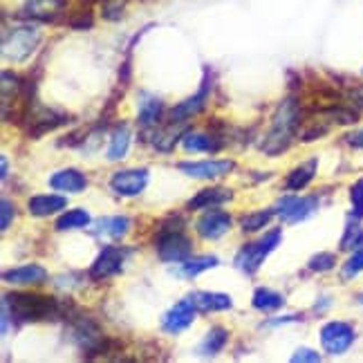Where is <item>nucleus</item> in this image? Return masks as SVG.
Listing matches in <instances>:
<instances>
[{
	"label": "nucleus",
	"instance_id": "obj_1",
	"mask_svg": "<svg viewBox=\"0 0 363 363\" xmlns=\"http://www.w3.org/2000/svg\"><path fill=\"white\" fill-rule=\"evenodd\" d=\"M74 305L67 298L30 294V291H13L3 296V334L9 330V318L16 320H54L69 318Z\"/></svg>",
	"mask_w": 363,
	"mask_h": 363
},
{
	"label": "nucleus",
	"instance_id": "obj_2",
	"mask_svg": "<svg viewBox=\"0 0 363 363\" xmlns=\"http://www.w3.org/2000/svg\"><path fill=\"white\" fill-rule=\"evenodd\" d=\"M301 125H303V104L296 96H287V99L278 104L276 113L272 117L269 130L260 142V150L267 157H278L281 152L289 148L291 142H294Z\"/></svg>",
	"mask_w": 363,
	"mask_h": 363
},
{
	"label": "nucleus",
	"instance_id": "obj_3",
	"mask_svg": "<svg viewBox=\"0 0 363 363\" xmlns=\"http://www.w3.org/2000/svg\"><path fill=\"white\" fill-rule=\"evenodd\" d=\"M67 121H69L67 113L36 104V96H32L23 108V125H25L27 137H32V139H40L48 133H54Z\"/></svg>",
	"mask_w": 363,
	"mask_h": 363
},
{
	"label": "nucleus",
	"instance_id": "obj_4",
	"mask_svg": "<svg viewBox=\"0 0 363 363\" xmlns=\"http://www.w3.org/2000/svg\"><path fill=\"white\" fill-rule=\"evenodd\" d=\"M283 240V231L281 229H272L262 235L260 240L256 242H249L245 245L238 254H235V267H238L242 274L247 276H254L260 267H262V262L267 260V256L272 254V251L281 245Z\"/></svg>",
	"mask_w": 363,
	"mask_h": 363
},
{
	"label": "nucleus",
	"instance_id": "obj_5",
	"mask_svg": "<svg viewBox=\"0 0 363 363\" xmlns=\"http://www.w3.org/2000/svg\"><path fill=\"white\" fill-rule=\"evenodd\" d=\"M40 45V32L32 25L13 27L3 36V59L11 63H23L32 57Z\"/></svg>",
	"mask_w": 363,
	"mask_h": 363
},
{
	"label": "nucleus",
	"instance_id": "obj_6",
	"mask_svg": "<svg viewBox=\"0 0 363 363\" xmlns=\"http://www.w3.org/2000/svg\"><path fill=\"white\" fill-rule=\"evenodd\" d=\"M155 247L162 262H184L193 256V242L184 231L155 233Z\"/></svg>",
	"mask_w": 363,
	"mask_h": 363
},
{
	"label": "nucleus",
	"instance_id": "obj_7",
	"mask_svg": "<svg viewBox=\"0 0 363 363\" xmlns=\"http://www.w3.org/2000/svg\"><path fill=\"white\" fill-rule=\"evenodd\" d=\"M133 254L130 249L125 247H119V245H106L99 256L94 258L92 267H90V278L92 281H108V278L117 276L121 269L125 260H128V256Z\"/></svg>",
	"mask_w": 363,
	"mask_h": 363
},
{
	"label": "nucleus",
	"instance_id": "obj_8",
	"mask_svg": "<svg viewBox=\"0 0 363 363\" xmlns=\"http://www.w3.org/2000/svg\"><path fill=\"white\" fill-rule=\"evenodd\" d=\"M354 328L345 320H330L323 328H320V345L323 350L332 357L345 354L354 343Z\"/></svg>",
	"mask_w": 363,
	"mask_h": 363
},
{
	"label": "nucleus",
	"instance_id": "obj_9",
	"mask_svg": "<svg viewBox=\"0 0 363 363\" xmlns=\"http://www.w3.org/2000/svg\"><path fill=\"white\" fill-rule=\"evenodd\" d=\"M148 179H150L148 169H121L110 175L108 186L119 198H137L148 186Z\"/></svg>",
	"mask_w": 363,
	"mask_h": 363
},
{
	"label": "nucleus",
	"instance_id": "obj_10",
	"mask_svg": "<svg viewBox=\"0 0 363 363\" xmlns=\"http://www.w3.org/2000/svg\"><path fill=\"white\" fill-rule=\"evenodd\" d=\"M211 88H213V77L204 72V79L200 83V90L195 92L193 96H189V99L179 101L177 106H173L169 110V121H177V123H189L191 117L200 115L202 110L206 108V101L208 96H211Z\"/></svg>",
	"mask_w": 363,
	"mask_h": 363
},
{
	"label": "nucleus",
	"instance_id": "obj_11",
	"mask_svg": "<svg viewBox=\"0 0 363 363\" xmlns=\"http://www.w3.org/2000/svg\"><path fill=\"white\" fill-rule=\"evenodd\" d=\"M318 206V200L314 195H285L281 202L276 204V216L281 218L285 225H296L310 218Z\"/></svg>",
	"mask_w": 363,
	"mask_h": 363
},
{
	"label": "nucleus",
	"instance_id": "obj_12",
	"mask_svg": "<svg viewBox=\"0 0 363 363\" xmlns=\"http://www.w3.org/2000/svg\"><path fill=\"white\" fill-rule=\"evenodd\" d=\"M195 314H198V307H195L191 296L182 298L162 316V330L166 334H173V337H177V334H182V332L193 325Z\"/></svg>",
	"mask_w": 363,
	"mask_h": 363
},
{
	"label": "nucleus",
	"instance_id": "obj_13",
	"mask_svg": "<svg viewBox=\"0 0 363 363\" xmlns=\"http://www.w3.org/2000/svg\"><path fill=\"white\" fill-rule=\"evenodd\" d=\"M65 9H67L65 0H27L18 11V18L38 21V23H57L61 16H65Z\"/></svg>",
	"mask_w": 363,
	"mask_h": 363
},
{
	"label": "nucleus",
	"instance_id": "obj_14",
	"mask_svg": "<svg viewBox=\"0 0 363 363\" xmlns=\"http://www.w3.org/2000/svg\"><path fill=\"white\" fill-rule=\"evenodd\" d=\"M235 169L233 160H204V162H179L177 171L193 179H218Z\"/></svg>",
	"mask_w": 363,
	"mask_h": 363
},
{
	"label": "nucleus",
	"instance_id": "obj_15",
	"mask_svg": "<svg viewBox=\"0 0 363 363\" xmlns=\"http://www.w3.org/2000/svg\"><path fill=\"white\" fill-rule=\"evenodd\" d=\"M231 225L233 218L227 211H222V208H206L198 218V222H195V231L204 240H218L225 233H229Z\"/></svg>",
	"mask_w": 363,
	"mask_h": 363
},
{
	"label": "nucleus",
	"instance_id": "obj_16",
	"mask_svg": "<svg viewBox=\"0 0 363 363\" xmlns=\"http://www.w3.org/2000/svg\"><path fill=\"white\" fill-rule=\"evenodd\" d=\"M164 101L160 96L150 94V92H139V101H137V123L144 133L152 130L164 117Z\"/></svg>",
	"mask_w": 363,
	"mask_h": 363
},
{
	"label": "nucleus",
	"instance_id": "obj_17",
	"mask_svg": "<svg viewBox=\"0 0 363 363\" xmlns=\"http://www.w3.org/2000/svg\"><path fill=\"white\" fill-rule=\"evenodd\" d=\"M48 184H50V189L59 191V193L77 195L88 189V175L81 173L79 169H61L57 173H52Z\"/></svg>",
	"mask_w": 363,
	"mask_h": 363
},
{
	"label": "nucleus",
	"instance_id": "obj_18",
	"mask_svg": "<svg viewBox=\"0 0 363 363\" xmlns=\"http://www.w3.org/2000/svg\"><path fill=\"white\" fill-rule=\"evenodd\" d=\"M233 200V193L231 189H225V186H208V189H202L193 195L189 200V211H206V208H218L222 204H227Z\"/></svg>",
	"mask_w": 363,
	"mask_h": 363
},
{
	"label": "nucleus",
	"instance_id": "obj_19",
	"mask_svg": "<svg viewBox=\"0 0 363 363\" xmlns=\"http://www.w3.org/2000/svg\"><path fill=\"white\" fill-rule=\"evenodd\" d=\"M225 137L218 133H191L186 130L182 137V148L186 152H218L225 148Z\"/></svg>",
	"mask_w": 363,
	"mask_h": 363
},
{
	"label": "nucleus",
	"instance_id": "obj_20",
	"mask_svg": "<svg viewBox=\"0 0 363 363\" xmlns=\"http://www.w3.org/2000/svg\"><path fill=\"white\" fill-rule=\"evenodd\" d=\"M133 220L125 216H108L94 222L92 235L94 238H110V240H121L125 233L130 231Z\"/></svg>",
	"mask_w": 363,
	"mask_h": 363
},
{
	"label": "nucleus",
	"instance_id": "obj_21",
	"mask_svg": "<svg viewBox=\"0 0 363 363\" xmlns=\"http://www.w3.org/2000/svg\"><path fill=\"white\" fill-rule=\"evenodd\" d=\"M3 281L7 285H43L48 283V269L40 264H23L3 274Z\"/></svg>",
	"mask_w": 363,
	"mask_h": 363
},
{
	"label": "nucleus",
	"instance_id": "obj_22",
	"mask_svg": "<svg viewBox=\"0 0 363 363\" xmlns=\"http://www.w3.org/2000/svg\"><path fill=\"white\" fill-rule=\"evenodd\" d=\"M67 206V198L65 193L63 195H57V193H43V195H34L27 202V211L36 218H48V216H54V213H61L63 208Z\"/></svg>",
	"mask_w": 363,
	"mask_h": 363
},
{
	"label": "nucleus",
	"instance_id": "obj_23",
	"mask_svg": "<svg viewBox=\"0 0 363 363\" xmlns=\"http://www.w3.org/2000/svg\"><path fill=\"white\" fill-rule=\"evenodd\" d=\"M191 301L198 307V312H227L233 307V301L229 294H220V291H193L189 294Z\"/></svg>",
	"mask_w": 363,
	"mask_h": 363
},
{
	"label": "nucleus",
	"instance_id": "obj_24",
	"mask_svg": "<svg viewBox=\"0 0 363 363\" xmlns=\"http://www.w3.org/2000/svg\"><path fill=\"white\" fill-rule=\"evenodd\" d=\"M130 137H133V130L128 123H119L117 128L110 133V144H108V150H106V157L108 162H119L128 155V148H130Z\"/></svg>",
	"mask_w": 363,
	"mask_h": 363
},
{
	"label": "nucleus",
	"instance_id": "obj_25",
	"mask_svg": "<svg viewBox=\"0 0 363 363\" xmlns=\"http://www.w3.org/2000/svg\"><path fill=\"white\" fill-rule=\"evenodd\" d=\"M220 264L218 256H200V258H186L184 262H177V267L173 269V274L182 281H189V278H195L204 274L206 269H213Z\"/></svg>",
	"mask_w": 363,
	"mask_h": 363
},
{
	"label": "nucleus",
	"instance_id": "obj_26",
	"mask_svg": "<svg viewBox=\"0 0 363 363\" xmlns=\"http://www.w3.org/2000/svg\"><path fill=\"white\" fill-rule=\"evenodd\" d=\"M229 341V330L222 325H213L204 334V339L198 343V354L200 357H216L225 350V345Z\"/></svg>",
	"mask_w": 363,
	"mask_h": 363
},
{
	"label": "nucleus",
	"instance_id": "obj_27",
	"mask_svg": "<svg viewBox=\"0 0 363 363\" xmlns=\"http://www.w3.org/2000/svg\"><path fill=\"white\" fill-rule=\"evenodd\" d=\"M316 169H318V160H307L305 164L296 166V169L287 175L285 189L291 191V193H296V191H303L305 186H310V182L316 175Z\"/></svg>",
	"mask_w": 363,
	"mask_h": 363
},
{
	"label": "nucleus",
	"instance_id": "obj_28",
	"mask_svg": "<svg viewBox=\"0 0 363 363\" xmlns=\"http://www.w3.org/2000/svg\"><path fill=\"white\" fill-rule=\"evenodd\" d=\"M251 305H254V310H258L262 314H272V312L281 310V307L285 305V296L281 294V291H274L269 287H258L254 291Z\"/></svg>",
	"mask_w": 363,
	"mask_h": 363
},
{
	"label": "nucleus",
	"instance_id": "obj_29",
	"mask_svg": "<svg viewBox=\"0 0 363 363\" xmlns=\"http://www.w3.org/2000/svg\"><path fill=\"white\" fill-rule=\"evenodd\" d=\"M90 213L86 208H69L59 220H57V231H74V229H86L90 227Z\"/></svg>",
	"mask_w": 363,
	"mask_h": 363
},
{
	"label": "nucleus",
	"instance_id": "obj_30",
	"mask_svg": "<svg viewBox=\"0 0 363 363\" xmlns=\"http://www.w3.org/2000/svg\"><path fill=\"white\" fill-rule=\"evenodd\" d=\"M276 216V208H262V211H251V213H245L240 218V229L245 233H256V231H262L264 227L269 225L272 218Z\"/></svg>",
	"mask_w": 363,
	"mask_h": 363
},
{
	"label": "nucleus",
	"instance_id": "obj_31",
	"mask_svg": "<svg viewBox=\"0 0 363 363\" xmlns=\"http://www.w3.org/2000/svg\"><path fill=\"white\" fill-rule=\"evenodd\" d=\"M363 245V229L359 227V222H347L345 227V233L341 238V249H354V247H361Z\"/></svg>",
	"mask_w": 363,
	"mask_h": 363
},
{
	"label": "nucleus",
	"instance_id": "obj_32",
	"mask_svg": "<svg viewBox=\"0 0 363 363\" xmlns=\"http://www.w3.org/2000/svg\"><path fill=\"white\" fill-rule=\"evenodd\" d=\"M361 272H363V249H357L354 254L343 262L341 278L343 281H350V278H354Z\"/></svg>",
	"mask_w": 363,
	"mask_h": 363
},
{
	"label": "nucleus",
	"instance_id": "obj_33",
	"mask_svg": "<svg viewBox=\"0 0 363 363\" xmlns=\"http://www.w3.org/2000/svg\"><path fill=\"white\" fill-rule=\"evenodd\" d=\"M334 262H337V256L330 254V251H323V254L312 256L310 262H307V267L312 272H330L334 267Z\"/></svg>",
	"mask_w": 363,
	"mask_h": 363
},
{
	"label": "nucleus",
	"instance_id": "obj_34",
	"mask_svg": "<svg viewBox=\"0 0 363 363\" xmlns=\"http://www.w3.org/2000/svg\"><path fill=\"white\" fill-rule=\"evenodd\" d=\"M350 202H352V216L359 220L363 218V177L357 179L350 189Z\"/></svg>",
	"mask_w": 363,
	"mask_h": 363
},
{
	"label": "nucleus",
	"instance_id": "obj_35",
	"mask_svg": "<svg viewBox=\"0 0 363 363\" xmlns=\"http://www.w3.org/2000/svg\"><path fill=\"white\" fill-rule=\"evenodd\" d=\"M0 213H3V218H0V229L7 231L11 227L13 218H16V206H13L11 200L3 198V202H0Z\"/></svg>",
	"mask_w": 363,
	"mask_h": 363
},
{
	"label": "nucleus",
	"instance_id": "obj_36",
	"mask_svg": "<svg viewBox=\"0 0 363 363\" xmlns=\"http://www.w3.org/2000/svg\"><path fill=\"white\" fill-rule=\"evenodd\" d=\"M92 23L94 21H92V11L90 9H86V11L81 9V11H77L74 16L67 21V25L72 27V30H90Z\"/></svg>",
	"mask_w": 363,
	"mask_h": 363
},
{
	"label": "nucleus",
	"instance_id": "obj_37",
	"mask_svg": "<svg viewBox=\"0 0 363 363\" xmlns=\"http://www.w3.org/2000/svg\"><path fill=\"white\" fill-rule=\"evenodd\" d=\"M291 361H294V363H301V361L316 363V361H320V354L314 352V350H310V347H298V350L291 354Z\"/></svg>",
	"mask_w": 363,
	"mask_h": 363
},
{
	"label": "nucleus",
	"instance_id": "obj_38",
	"mask_svg": "<svg viewBox=\"0 0 363 363\" xmlns=\"http://www.w3.org/2000/svg\"><path fill=\"white\" fill-rule=\"evenodd\" d=\"M347 144H350L352 148H363V130L347 135Z\"/></svg>",
	"mask_w": 363,
	"mask_h": 363
},
{
	"label": "nucleus",
	"instance_id": "obj_39",
	"mask_svg": "<svg viewBox=\"0 0 363 363\" xmlns=\"http://www.w3.org/2000/svg\"><path fill=\"white\" fill-rule=\"evenodd\" d=\"M0 164H3V173H0V177L7 179V175H9V162H7V157H5V155L0 157Z\"/></svg>",
	"mask_w": 363,
	"mask_h": 363
}]
</instances>
